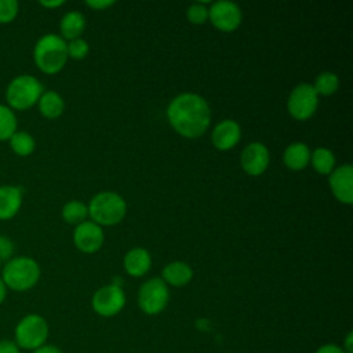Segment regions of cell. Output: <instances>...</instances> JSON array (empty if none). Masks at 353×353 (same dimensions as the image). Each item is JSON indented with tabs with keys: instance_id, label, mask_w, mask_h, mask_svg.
<instances>
[{
	"instance_id": "cell-13",
	"label": "cell",
	"mask_w": 353,
	"mask_h": 353,
	"mask_svg": "<svg viewBox=\"0 0 353 353\" xmlns=\"http://www.w3.org/2000/svg\"><path fill=\"white\" fill-rule=\"evenodd\" d=\"M328 182L334 196L339 201L345 204L353 201V168L350 164H343L332 170Z\"/></svg>"
},
{
	"instance_id": "cell-30",
	"label": "cell",
	"mask_w": 353,
	"mask_h": 353,
	"mask_svg": "<svg viewBox=\"0 0 353 353\" xmlns=\"http://www.w3.org/2000/svg\"><path fill=\"white\" fill-rule=\"evenodd\" d=\"M0 353H19V346L10 339L0 341Z\"/></svg>"
},
{
	"instance_id": "cell-20",
	"label": "cell",
	"mask_w": 353,
	"mask_h": 353,
	"mask_svg": "<svg viewBox=\"0 0 353 353\" xmlns=\"http://www.w3.org/2000/svg\"><path fill=\"white\" fill-rule=\"evenodd\" d=\"M40 113L47 119H57L65 109L62 97L55 91H44L37 101Z\"/></svg>"
},
{
	"instance_id": "cell-27",
	"label": "cell",
	"mask_w": 353,
	"mask_h": 353,
	"mask_svg": "<svg viewBox=\"0 0 353 353\" xmlns=\"http://www.w3.org/2000/svg\"><path fill=\"white\" fill-rule=\"evenodd\" d=\"M66 50H68V57L73 59H83L88 52V44L85 40L79 37L66 43Z\"/></svg>"
},
{
	"instance_id": "cell-5",
	"label": "cell",
	"mask_w": 353,
	"mask_h": 353,
	"mask_svg": "<svg viewBox=\"0 0 353 353\" xmlns=\"http://www.w3.org/2000/svg\"><path fill=\"white\" fill-rule=\"evenodd\" d=\"M88 215L98 225H116L127 211L124 199L114 192H102L95 194L88 204Z\"/></svg>"
},
{
	"instance_id": "cell-18",
	"label": "cell",
	"mask_w": 353,
	"mask_h": 353,
	"mask_svg": "<svg viewBox=\"0 0 353 353\" xmlns=\"http://www.w3.org/2000/svg\"><path fill=\"white\" fill-rule=\"evenodd\" d=\"M310 149L303 142L290 143L283 154L284 164L291 170H302L310 161Z\"/></svg>"
},
{
	"instance_id": "cell-3",
	"label": "cell",
	"mask_w": 353,
	"mask_h": 353,
	"mask_svg": "<svg viewBox=\"0 0 353 353\" xmlns=\"http://www.w3.org/2000/svg\"><path fill=\"white\" fill-rule=\"evenodd\" d=\"M40 279V266L30 256H14L3 265L1 280L14 291H26Z\"/></svg>"
},
{
	"instance_id": "cell-16",
	"label": "cell",
	"mask_w": 353,
	"mask_h": 353,
	"mask_svg": "<svg viewBox=\"0 0 353 353\" xmlns=\"http://www.w3.org/2000/svg\"><path fill=\"white\" fill-rule=\"evenodd\" d=\"M150 265H152L150 254L148 252V250L141 247L130 250L124 256V269L128 274L134 277H139L148 273V270L150 269Z\"/></svg>"
},
{
	"instance_id": "cell-6",
	"label": "cell",
	"mask_w": 353,
	"mask_h": 353,
	"mask_svg": "<svg viewBox=\"0 0 353 353\" xmlns=\"http://www.w3.org/2000/svg\"><path fill=\"white\" fill-rule=\"evenodd\" d=\"M48 324L44 317L36 313L26 314L15 327V343L28 350H36L46 345Z\"/></svg>"
},
{
	"instance_id": "cell-1",
	"label": "cell",
	"mask_w": 353,
	"mask_h": 353,
	"mask_svg": "<svg viewBox=\"0 0 353 353\" xmlns=\"http://www.w3.org/2000/svg\"><path fill=\"white\" fill-rule=\"evenodd\" d=\"M167 117L176 132L186 138H196L205 132L211 113L203 97L194 92H183L170 102Z\"/></svg>"
},
{
	"instance_id": "cell-33",
	"label": "cell",
	"mask_w": 353,
	"mask_h": 353,
	"mask_svg": "<svg viewBox=\"0 0 353 353\" xmlns=\"http://www.w3.org/2000/svg\"><path fill=\"white\" fill-rule=\"evenodd\" d=\"M33 353H62V352L54 345H43L39 349L33 350Z\"/></svg>"
},
{
	"instance_id": "cell-10",
	"label": "cell",
	"mask_w": 353,
	"mask_h": 353,
	"mask_svg": "<svg viewBox=\"0 0 353 353\" xmlns=\"http://www.w3.org/2000/svg\"><path fill=\"white\" fill-rule=\"evenodd\" d=\"M208 18L219 30L232 32L237 29L241 22V11L236 3L219 0L211 4L208 10Z\"/></svg>"
},
{
	"instance_id": "cell-21",
	"label": "cell",
	"mask_w": 353,
	"mask_h": 353,
	"mask_svg": "<svg viewBox=\"0 0 353 353\" xmlns=\"http://www.w3.org/2000/svg\"><path fill=\"white\" fill-rule=\"evenodd\" d=\"M11 150L21 157H26L33 153L36 148L34 138L26 132V131H17L12 134V137L8 139Z\"/></svg>"
},
{
	"instance_id": "cell-14",
	"label": "cell",
	"mask_w": 353,
	"mask_h": 353,
	"mask_svg": "<svg viewBox=\"0 0 353 353\" xmlns=\"http://www.w3.org/2000/svg\"><path fill=\"white\" fill-rule=\"evenodd\" d=\"M241 137L240 125L234 120H222L212 130V143L219 150H228L233 148Z\"/></svg>"
},
{
	"instance_id": "cell-15",
	"label": "cell",
	"mask_w": 353,
	"mask_h": 353,
	"mask_svg": "<svg viewBox=\"0 0 353 353\" xmlns=\"http://www.w3.org/2000/svg\"><path fill=\"white\" fill-rule=\"evenodd\" d=\"M22 189L15 185L0 186V221L14 218L22 205Z\"/></svg>"
},
{
	"instance_id": "cell-9",
	"label": "cell",
	"mask_w": 353,
	"mask_h": 353,
	"mask_svg": "<svg viewBox=\"0 0 353 353\" xmlns=\"http://www.w3.org/2000/svg\"><path fill=\"white\" fill-rule=\"evenodd\" d=\"M92 309L103 317L117 314L125 305V294L117 284L103 285L92 295Z\"/></svg>"
},
{
	"instance_id": "cell-31",
	"label": "cell",
	"mask_w": 353,
	"mask_h": 353,
	"mask_svg": "<svg viewBox=\"0 0 353 353\" xmlns=\"http://www.w3.org/2000/svg\"><path fill=\"white\" fill-rule=\"evenodd\" d=\"M314 353H345L343 349L335 343H325L321 345Z\"/></svg>"
},
{
	"instance_id": "cell-32",
	"label": "cell",
	"mask_w": 353,
	"mask_h": 353,
	"mask_svg": "<svg viewBox=\"0 0 353 353\" xmlns=\"http://www.w3.org/2000/svg\"><path fill=\"white\" fill-rule=\"evenodd\" d=\"M114 1L113 0H87L85 4L95 10H103L106 7H110Z\"/></svg>"
},
{
	"instance_id": "cell-11",
	"label": "cell",
	"mask_w": 353,
	"mask_h": 353,
	"mask_svg": "<svg viewBox=\"0 0 353 353\" xmlns=\"http://www.w3.org/2000/svg\"><path fill=\"white\" fill-rule=\"evenodd\" d=\"M73 241L80 251L91 254L101 248L103 243V232L98 223L84 221L76 226L73 232Z\"/></svg>"
},
{
	"instance_id": "cell-7",
	"label": "cell",
	"mask_w": 353,
	"mask_h": 353,
	"mask_svg": "<svg viewBox=\"0 0 353 353\" xmlns=\"http://www.w3.org/2000/svg\"><path fill=\"white\" fill-rule=\"evenodd\" d=\"M170 291L163 279L154 277L143 283L138 292V305L146 314L163 312L168 303Z\"/></svg>"
},
{
	"instance_id": "cell-2",
	"label": "cell",
	"mask_w": 353,
	"mask_h": 353,
	"mask_svg": "<svg viewBox=\"0 0 353 353\" xmlns=\"http://www.w3.org/2000/svg\"><path fill=\"white\" fill-rule=\"evenodd\" d=\"M68 58L66 41L58 34L47 33L34 44L33 59L43 73H58L65 66Z\"/></svg>"
},
{
	"instance_id": "cell-12",
	"label": "cell",
	"mask_w": 353,
	"mask_h": 353,
	"mask_svg": "<svg viewBox=\"0 0 353 353\" xmlns=\"http://www.w3.org/2000/svg\"><path fill=\"white\" fill-rule=\"evenodd\" d=\"M243 170L250 175H261L269 164V150L261 142L248 143L240 157Z\"/></svg>"
},
{
	"instance_id": "cell-22",
	"label": "cell",
	"mask_w": 353,
	"mask_h": 353,
	"mask_svg": "<svg viewBox=\"0 0 353 353\" xmlns=\"http://www.w3.org/2000/svg\"><path fill=\"white\" fill-rule=\"evenodd\" d=\"M310 161L313 168L320 174H331L335 165V156L327 148H317L310 153Z\"/></svg>"
},
{
	"instance_id": "cell-25",
	"label": "cell",
	"mask_w": 353,
	"mask_h": 353,
	"mask_svg": "<svg viewBox=\"0 0 353 353\" xmlns=\"http://www.w3.org/2000/svg\"><path fill=\"white\" fill-rule=\"evenodd\" d=\"M338 85H339V79L335 73H331V72H323L320 73L317 77H316V81H314V91L321 95H331L334 94L336 90H338Z\"/></svg>"
},
{
	"instance_id": "cell-19",
	"label": "cell",
	"mask_w": 353,
	"mask_h": 353,
	"mask_svg": "<svg viewBox=\"0 0 353 353\" xmlns=\"http://www.w3.org/2000/svg\"><path fill=\"white\" fill-rule=\"evenodd\" d=\"M84 28H85V19H84L83 14L79 11L66 12L62 17L61 23H59L62 39L63 40L68 39L69 41L79 39L80 34L84 32Z\"/></svg>"
},
{
	"instance_id": "cell-17",
	"label": "cell",
	"mask_w": 353,
	"mask_h": 353,
	"mask_svg": "<svg viewBox=\"0 0 353 353\" xmlns=\"http://www.w3.org/2000/svg\"><path fill=\"white\" fill-rule=\"evenodd\" d=\"M161 276L165 284H171L174 287H182L192 280L193 270L186 262L175 261L165 265V268L161 272Z\"/></svg>"
},
{
	"instance_id": "cell-8",
	"label": "cell",
	"mask_w": 353,
	"mask_h": 353,
	"mask_svg": "<svg viewBox=\"0 0 353 353\" xmlns=\"http://www.w3.org/2000/svg\"><path fill=\"white\" fill-rule=\"evenodd\" d=\"M317 105L319 95L313 85L307 83H301L294 87L287 101V109L296 120H306L312 117L317 109Z\"/></svg>"
},
{
	"instance_id": "cell-34",
	"label": "cell",
	"mask_w": 353,
	"mask_h": 353,
	"mask_svg": "<svg viewBox=\"0 0 353 353\" xmlns=\"http://www.w3.org/2000/svg\"><path fill=\"white\" fill-rule=\"evenodd\" d=\"M40 6L46 7V8H55L63 4V0H40L39 1Z\"/></svg>"
},
{
	"instance_id": "cell-36",
	"label": "cell",
	"mask_w": 353,
	"mask_h": 353,
	"mask_svg": "<svg viewBox=\"0 0 353 353\" xmlns=\"http://www.w3.org/2000/svg\"><path fill=\"white\" fill-rule=\"evenodd\" d=\"M6 296H7V287H6L4 281H3L1 277H0V305L4 302Z\"/></svg>"
},
{
	"instance_id": "cell-29",
	"label": "cell",
	"mask_w": 353,
	"mask_h": 353,
	"mask_svg": "<svg viewBox=\"0 0 353 353\" xmlns=\"http://www.w3.org/2000/svg\"><path fill=\"white\" fill-rule=\"evenodd\" d=\"M12 254H14L12 240L6 234H0V259L3 262H7L12 258Z\"/></svg>"
},
{
	"instance_id": "cell-28",
	"label": "cell",
	"mask_w": 353,
	"mask_h": 353,
	"mask_svg": "<svg viewBox=\"0 0 353 353\" xmlns=\"http://www.w3.org/2000/svg\"><path fill=\"white\" fill-rule=\"evenodd\" d=\"M186 17L192 23L200 25L207 21L208 10L201 3H193L192 6H189V8L186 11Z\"/></svg>"
},
{
	"instance_id": "cell-26",
	"label": "cell",
	"mask_w": 353,
	"mask_h": 353,
	"mask_svg": "<svg viewBox=\"0 0 353 353\" xmlns=\"http://www.w3.org/2000/svg\"><path fill=\"white\" fill-rule=\"evenodd\" d=\"M19 11L17 0H0V23L12 22Z\"/></svg>"
},
{
	"instance_id": "cell-4",
	"label": "cell",
	"mask_w": 353,
	"mask_h": 353,
	"mask_svg": "<svg viewBox=\"0 0 353 353\" xmlns=\"http://www.w3.org/2000/svg\"><path fill=\"white\" fill-rule=\"evenodd\" d=\"M43 92V84L34 76H15L6 88L7 106L12 110H26L37 103Z\"/></svg>"
},
{
	"instance_id": "cell-24",
	"label": "cell",
	"mask_w": 353,
	"mask_h": 353,
	"mask_svg": "<svg viewBox=\"0 0 353 353\" xmlns=\"http://www.w3.org/2000/svg\"><path fill=\"white\" fill-rule=\"evenodd\" d=\"M88 215V208L84 203L79 201V200H72L68 201L63 208H62V218L68 222V223H73V225H79L81 222L85 221Z\"/></svg>"
},
{
	"instance_id": "cell-35",
	"label": "cell",
	"mask_w": 353,
	"mask_h": 353,
	"mask_svg": "<svg viewBox=\"0 0 353 353\" xmlns=\"http://www.w3.org/2000/svg\"><path fill=\"white\" fill-rule=\"evenodd\" d=\"M352 338H353V334L347 332L346 339H345V347H342L345 353H352Z\"/></svg>"
},
{
	"instance_id": "cell-23",
	"label": "cell",
	"mask_w": 353,
	"mask_h": 353,
	"mask_svg": "<svg viewBox=\"0 0 353 353\" xmlns=\"http://www.w3.org/2000/svg\"><path fill=\"white\" fill-rule=\"evenodd\" d=\"M15 112L7 105L0 103V141H8L18 130Z\"/></svg>"
},
{
	"instance_id": "cell-37",
	"label": "cell",
	"mask_w": 353,
	"mask_h": 353,
	"mask_svg": "<svg viewBox=\"0 0 353 353\" xmlns=\"http://www.w3.org/2000/svg\"><path fill=\"white\" fill-rule=\"evenodd\" d=\"M1 269H3V261L0 259V272H1Z\"/></svg>"
}]
</instances>
